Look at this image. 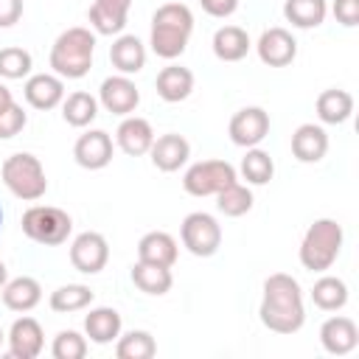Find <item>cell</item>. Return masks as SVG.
I'll return each mask as SVG.
<instances>
[{"label":"cell","mask_w":359,"mask_h":359,"mask_svg":"<svg viewBox=\"0 0 359 359\" xmlns=\"http://www.w3.org/2000/svg\"><path fill=\"white\" fill-rule=\"evenodd\" d=\"M342 247V224L334 219H317L300 244V264L311 272H323L334 264Z\"/></svg>","instance_id":"obj_3"},{"label":"cell","mask_w":359,"mask_h":359,"mask_svg":"<svg viewBox=\"0 0 359 359\" xmlns=\"http://www.w3.org/2000/svg\"><path fill=\"white\" fill-rule=\"evenodd\" d=\"M6 275H8V272H6V264H3V261H0V286H3V283H6Z\"/></svg>","instance_id":"obj_43"},{"label":"cell","mask_w":359,"mask_h":359,"mask_svg":"<svg viewBox=\"0 0 359 359\" xmlns=\"http://www.w3.org/2000/svg\"><path fill=\"white\" fill-rule=\"evenodd\" d=\"M70 216L53 205H34L22 213V233L39 244H62L70 236Z\"/></svg>","instance_id":"obj_5"},{"label":"cell","mask_w":359,"mask_h":359,"mask_svg":"<svg viewBox=\"0 0 359 359\" xmlns=\"http://www.w3.org/2000/svg\"><path fill=\"white\" fill-rule=\"evenodd\" d=\"M87 353V342L76 331H62L53 339V356L56 359H81Z\"/></svg>","instance_id":"obj_37"},{"label":"cell","mask_w":359,"mask_h":359,"mask_svg":"<svg viewBox=\"0 0 359 359\" xmlns=\"http://www.w3.org/2000/svg\"><path fill=\"white\" fill-rule=\"evenodd\" d=\"M8 345L14 359H34L42 351V328L34 317H20L14 320L8 331Z\"/></svg>","instance_id":"obj_14"},{"label":"cell","mask_w":359,"mask_h":359,"mask_svg":"<svg viewBox=\"0 0 359 359\" xmlns=\"http://www.w3.org/2000/svg\"><path fill=\"white\" fill-rule=\"evenodd\" d=\"M0 339H3V334H0Z\"/></svg>","instance_id":"obj_45"},{"label":"cell","mask_w":359,"mask_h":359,"mask_svg":"<svg viewBox=\"0 0 359 359\" xmlns=\"http://www.w3.org/2000/svg\"><path fill=\"white\" fill-rule=\"evenodd\" d=\"M109 59H112V65H115L121 73H137V70L143 67V62H146V50H143V45H140L137 36L123 34V36H118V39L112 42Z\"/></svg>","instance_id":"obj_23"},{"label":"cell","mask_w":359,"mask_h":359,"mask_svg":"<svg viewBox=\"0 0 359 359\" xmlns=\"http://www.w3.org/2000/svg\"><path fill=\"white\" fill-rule=\"evenodd\" d=\"M219 210L224 213V216H244L250 208H252V194H250V188H244V185H238V182H230V185H224L219 194Z\"/></svg>","instance_id":"obj_33"},{"label":"cell","mask_w":359,"mask_h":359,"mask_svg":"<svg viewBox=\"0 0 359 359\" xmlns=\"http://www.w3.org/2000/svg\"><path fill=\"white\" fill-rule=\"evenodd\" d=\"M269 132V115L261 107H244L230 118V137L238 146H255Z\"/></svg>","instance_id":"obj_9"},{"label":"cell","mask_w":359,"mask_h":359,"mask_svg":"<svg viewBox=\"0 0 359 359\" xmlns=\"http://www.w3.org/2000/svg\"><path fill=\"white\" fill-rule=\"evenodd\" d=\"M137 261L171 266L177 261V241L168 233H163V230H151L137 244Z\"/></svg>","instance_id":"obj_18"},{"label":"cell","mask_w":359,"mask_h":359,"mask_svg":"<svg viewBox=\"0 0 359 359\" xmlns=\"http://www.w3.org/2000/svg\"><path fill=\"white\" fill-rule=\"evenodd\" d=\"M0 224H3V210H0Z\"/></svg>","instance_id":"obj_44"},{"label":"cell","mask_w":359,"mask_h":359,"mask_svg":"<svg viewBox=\"0 0 359 359\" xmlns=\"http://www.w3.org/2000/svg\"><path fill=\"white\" fill-rule=\"evenodd\" d=\"M154 351H157V345H154L151 334H146V331H129L126 337H121V342L115 348L118 359H151Z\"/></svg>","instance_id":"obj_35"},{"label":"cell","mask_w":359,"mask_h":359,"mask_svg":"<svg viewBox=\"0 0 359 359\" xmlns=\"http://www.w3.org/2000/svg\"><path fill=\"white\" fill-rule=\"evenodd\" d=\"M93 48L95 36L87 28H67L50 48V67L65 79H81L93 65Z\"/></svg>","instance_id":"obj_2"},{"label":"cell","mask_w":359,"mask_h":359,"mask_svg":"<svg viewBox=\"0 0 359 359\" xmlns=\"http://www.w3.org/2000/svg\"><path fill=\"white\" fill-rule=\"evenodd\" d=\"M351 112H353V98H351L348 90L331 87V90H323L320 93V98H317V115H320V121H325V123H342V121H348Z\"/></svg>","instance_id":"obj_25"},{"label":"cell","mask_w":359,"mask_h":359,"mask_svg":"<svg viewBox=\"0 0 359 359\" xmlns=\"http://www.w3.org/2000/svg\"><path fill=\"white\" fill-rule=\"evenodd\" d=\"M199 3H202V8H205L210 17H227V14H233L236 6H238V0H199Z\"/></svg>","instance_id":"obj_41"},{"label":"cell","mask_w":359,"mask_h":359,"mask_svg":"<svg viewBox=\"0 0 359 359\" xmlns=\"http://www.w3.org/2000/svg\"><path fill=\"white\" fill-rule=\"evenodd\" d=\"M188 140L177 132H168V135H160L154 143H151V163L160 168V171H177L185 160H188Z\"/></svg>","instance_id":"obj_16"},{"label":"cell","mask_w":359,"mask_h":359,"mask_svg":"<svg viewBox=\"0 0 359 359\" xmlns=\"http://www.w3.org/2000/svg\"><path fill=\"white\" fill-rule=\"evenodd\" d=\"M194 90V73L180 65H168L157 73V93L165 101H182Z\"/></svg>","instance_id":"obj_21"},{"label":"cell","mask_w":359,"mask_h":359,"mask_svg":"<svg viewBox=\"0 0 359 359\" xmlns=\"http://www.w3.org/2000/svg\"><path fill=\"white\" fill-rule=\"evenodd\" d=\"M20 14H22V0H0V28L14 25Z\"/></svg>","instance_id":"obj_40"},{"label":"cell","mask_w":359,"mask_h":359,"mask_svg":"<svg viewBox=\"0 0 359 359\" xmlns=\"http://www.w3.org/2000/svg\"><path fill=\"white\" fill-rule=\"evenodd\" d=\"M132 0H95L90 6V22L98 34H118L126 22Z\"/></svg>","instance_id":"obj_19"},{"label":"cell","mask_w":359,"mask_h":359,"mask_svg":"<svg viewBox=\"0 0 359 359\" xmlns=\"http://www.w3.org/2000/svg\"><path fill=\"white\" fill-rule=\"evenodd\" d=\"M73 157H76V163L81 168H90V171L104 168L112 160V140H109V135L101 132V129L84 132L76 140V146H73Z\"/></svg>","instance_id":"obj_10"},{"label":"cell","mask_w":359,"mask_h":359,"mask_svg":"<svg viewBox=\"0 0 359 359\" xmlns=\"http://www.w3.org/2000/svg\"><path fill=\"white\" fill-rule=\"evenodd\" d=\"M107 258H109V247H107V238L101 233L87 230V233L76 236V241L70 247V261L79 272H87V275L101 272Z\"/></svg>","instance_id":"obj_8"},{"label":"cell","mask_w":359,"mask_h":359,"mask_svg":"<svg viewBox=\"0 0 359 359\" xmlns=\"http://www.w3.org/2000/svg\"><path fill=\"white\" fill-rule=\"evenodd\" d=\"M31 70V53L25 48H3L0 50V76L6 79H22Z\"/></svg>","instance_id":"obj_36"},{"label":"cell","mask_w":359,"mask_h":359,"mask_svg":"<svg viewBox=\"0 0 359 359\" xmlns=\"http://www.w3.org/2000/svg\"><path fill=\"white\" fill-rule=\"evenodd\" d=\"M294 53H297V42H294V36L286 28H269L258 39V56L269 67L289 65L294 59Z\"/></svg>","instance_id":"obj_11"},{"label":"cell","mask_w":359,"mask_h":359,"mask_svg":"<svg viewBox=\"0 0 359 359\" xmlns=\"http://www.w3.org/2000/svg\"><path fill=\"white\" fill-rule=\"evenodd\" d=\"M22 126H25V112H22V107H17V104L11 101L8 107L0 109V140H3V137H14Z\"/></svg>","instance_id":"obj_38"},{"label":"cell","mask_w":359,"mask_h":359,"mask_svg":"<svg viewBox=\"0 0 359 359\" xmlns=\"http://www.w3.org/2000/svg\"><path fill=\"white\" fill-rule=\"evenodd\" d=\"M39 297H42V289H39V283H36L34 278H28V275L8 280L6 289H3V303H6L11 311H28V309H34V306L39 303Z\"/></svg>","instance_id":"obj_24"},{"label":"cell","mask_w":359,"mask_h":359,"mask_svg":"<svg viewBox=\"0 0 359 359\" xmlns=\"http://www.w3.org/2000/svg\"><path fill=\"white\" fill-rule=\"evenodd\" d=\"M311 300H314V306L323 309V311H337V309H342L345 300H348L345 280L331 278V275L320 278V280L314 283V289H311Z\"/></svg>","instance_id":"obj_30"},{"label":"cell","mask_w":359,"mask_h":359,"mask_svg":"<svg viewBox=\"0 0 359 359\" xmlns=\"http://www.w3.org/2000/svg\"><path fill=\"white\" fill-rule=\"evenodd\" d=\"M241 174H244L247 182H252V185H264V182L272 180V174H275V163H272V157H269L266 151H261V149H250V151L244 154V160H241Z\"/></svg>","instance_id":"obj_31"},{"label":"cell","mask_w":359,"mask_h":359,"mask_svg":"<svg viewBox=\"0 0 359 359\" xmlns=\"http://www.w3.org/2000/svg\"><path fill=\"white\" fill-rule=\"evenodd\" d=\"M62 115L70 126H87L93 118H95V98L90 93H70L65 107H62Z\"/></svg>","instance_id":"obj_32"},{"label":"cell","mask_w":359,"mask_h":359,"mask_svg":"<svg viewBox=\"0 0 359 359\" xmlns=\"http://www.w3.org/2000/svg\"><path fill=\"white\" fill-rule=\"evenodd\" d=\"M90 300H93L90 286L67 283V286H59V289L50 294V309H53V311H76V309H84Z\"/></svg>","instance_id":"obj_34"},{"label":"cell","mask_w":359,"mask_h":359,"mask_svg":"<svg viewBox=\"0 0 359 359\" xmlns=\"http://www.w3.org/2000/svg\"><path fill=\"white\" fill-rule=\"evenodd\" d=\"M62 79L56 76H48V73H39V76H31L25 81V101L36 109H50L62 101Z\"/></svg>","instance_id":"obj_20"},{"label":"cell","mask_w":359,"mask_h":359,"mask_svg":"<svg viewBox=\"0 0 359 359\" xmlns=\"http://www.w3.org/2000/svg\"><path fill=\"white\" fill-rule=\"evenodd\" d=\"M303 297L300 286L292 275L275 272L264 283V300H261V323L269 331L278 334H294L303 325Z\"/></svg>","instance_id":"obj_1"},{"label":"cell","mask_w":359,"mask_h":359,"mask_svg":"<svg viewBox=\"0 0 359 359\" xmlns=\"http://www.w3.org/2000/svg\"><path fill=\"white\" fill-rule=\"evenodd\" d=\"M328 151V135L317 123H300L292 135V154L303 163H317Z\"/></svg>","instance_id":"obj_15"},{"label":"cell","mask_w":359,"mask_h":359,"mask_svg":"<svg viewBox=\"0 0 359 359\" xmlns=\"http://www.w3.org/2000/svg\"><path fill=\"white\" fill-rule=\"evenodd\" d=\"M250 50V36L238 25H224L213 34V53L222 62H238Z\"/></svg>","instance_id":"obj_22"},{"label":"cell","mask_w":359,"mask_h":359,"mask_svg":"<svg viewBox=\"0 0 359 359\" xmlns=\"http://www.w3.org/2000/svg\"><path fill=\"white\" fill-rule=\"evenodd\" d=\"M151 143H154V132H151V123H149L146 118L132 115V118H126V121L118 126V146H121L126 154H132V157L146 154V151L151 149Z\"/></svg>","instance_id":"obj_17"},{"label":"cell","mask_w":359,"mask_h":359,"mask_svg":"<svg viewBox=\"0 0 359 359\" xmlns=\"http://www.w3.org/2000/svg\"><path fill=\"white\" fill-rule=\"evenodd\" d=\"M334 17L337 22L353 28L359 22V0H334Z\"/></svg>","instance_id":"obj_39"},{"label":"cell","mask_w":359,"mask_h":359,"mask_svg":"<svg viewBox=\"0 0 359 359\" xmlns=\"http://www.w3.org/2000/svg\"><path fill=\"white\" fill-rule=\"evenodd\" d=\"M283 17L297 28H314L325 17V0H286Z\"/></svg>","instance_id":"obj_29"},{"label":"cell","mask_w":359,"mask_h":359,"mask_svg":"<svg viewBox=\"0 0 359 359\" xmlns=\"http://www.w3.org/2000/svg\"><path fill=\"white\" fill-rule=\"evenodd\" d=\"M84 331H87V337L93 339V342H112L115 337H118V331H121V314L115 311V309H93L90 314H87V320H84Z\"/></svg>","instance_id":"obj_27"},{"label":"cell","mask_w":359,"mask_h":359,"mask_svg":"<svg viewBox=\"0 0 359 359\" xmlns=\"http://www.w3.org/2000/svg\"><path fill=\"white\" fill-rule=\"evenodd\" d=\"M236 182V168L227 160H202L194 163L185 171V191L194 196H208V194H219L224 185Z\"/></svg>","instance_id":"obj_6"},{"label":"cell","mask_w":359,"mask_h":359,"mask_svg":"<svg viewBox=\"0 0 359 359\" xmlns=\"http://www.w3.org/2000/svg\"><path fill=\"white\" fill-rule=\"evenodd\" d=\"M185 45H188V31L151 22V48H154L157 56L174 59V56H180L185 50Z\"/></svg>","instance_id":"obj_28"},{"label":"cell","mask_w":359,"mask_h":359,"mask_svg":"<svg viewBox=\"0 0 359 359\" xmlns=\"http://www.w3.org/2000/svg\"><path fill=\"white\" fill-rule=\"evenodd\" d=\"M180 233H182V244L202 258L213 255L222 244V230L210 213H188Z\"/></svg>","instance_id":"obj_7"},{"label":"cell","mask_w":359,"mask_h":359,"mask_svg":"<svg viewBox=\"0 0 359 359\" xmlns=\"http://www.w3.org/2000/svg\"><path fill=\"white\" fill-rule=\"evenodd\" d=\"M137 101H140V93H137V87L126 76H109V79H104V84H101V104L109 112L129 115V112H135Z\"/></svg>","instance_id":"obj_12"},{"label":"cell","mask_w":359,"mask_h":359,"mask_svg":"<svg viewBox=\"0 0 359 359\" xmlns=\"http://www.w3.org/2000/svg\"><path fill=\"white\" fill-rule=\"evenodd\" d=\"M11 101H14V98H11V90H8V87H3V84H0V109H3V107H8V104H11Z\"/></svg>","instance_id":"obj_42"},{"label":"cell","mask_w":359,"mask_h":359,"mask_svg":"<svg viewBox=\"0 0 359 359\" xmlns=\"http://www.w3.org/2000/svg\"><path fill=\"white\" fill-rule=\"evenodd\" d=\"M0 174H3V182L8 185V191L14 196H20V199H28V202L39 199L45 194V188H48L42 163L34 154H28V151H20V154L6 157Z\"/></svg>","instance_id":"obj_4"},{"label":"cell","mask_w":359,"mask_h":359,"mask_svg":"<svg viewBox=\"0 0 359 359\" xmlns=\"http://www.w3.org/2000/svg\"><path fill=\"white\" fill-rule=\"evenodd\" d=\"M132 280L146 294H165L171 289V272H168V266H160V264L137 261L132 266Z\"/></svg>","instance_id":"obj_26"},{"label":"cell","mask_w":359,"mask_h":359,"mask_svg":"<svg viewBox=\"0 0 359 359\" xmlns=\"http://www.w3.org/2000/svg\"><path fill=\"white\" fill-rule=\"evenodd\" d=\"M320 339H323V348L328 353H348L356 348V339H359V331H356V323L351 317H331L323 323L320 328Z\"/></svg>","instance_id":"obj_13"}]
</instances>
